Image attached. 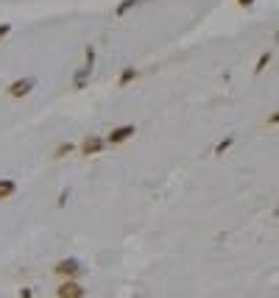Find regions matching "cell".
<instances>
[{
	"instance_id": "10",
	"label": "cell",
	"mask_w": 279,
	"mask_h": 298,
	"mask_svg": "<svg viewBox=\"0 0 279 298\" xmlns=\"http://www.w3.org/2000/svg\"><path fill=\"white\" fill-rule=\"evenodd\" d=\"M232 145H235V137L229 134L226 140H221V142H218V145H215V156H223V153H226V151H229V148H232Z\"/></svg>"
},
{
	"instance_id": "16",
	"label": "cell",
	"mask_w": 279,
	"mask_h": 298,
	"mask_svg": "<svg viewBox=\"0 0 279 298\" xmlns=\"http://www.w3.org/2000/svg\"><path fill=\"white\" fill-rule=\"evenodd\" d=\"M235 3L237 6H246V9H248V6H254V0H235Z\"/></svg>"
},
{
	"instance_id": "7",
	"label": "cell",
	"mask_w": 279,
	"mask_h": 298,
	"mask_svg": "<svg viewBox=\"0 0 279 298\" xmlns=\"http://www.w3.org/2000/svg\"><path fill=\"white\" fill-rule=\"evenodd\" d=\"M137 75H140V70L137 67H126V70H123V73H120V78H117V87H129V84H132V81H137Z\"/></svg>"
},
{
	"instance_id": "1",
	"label": "cell",
	"mask_w": 279,
	"mask_h": 298,
	"mask_svg": "<svg viewBox=\"0 0 279 298\" xmlns=\"http://www.w3.org/2000/svg\"><path fill=\"white\" fill-rule=\"evenodd\" d=\"M53 273H56L59 279H79L81 273H84V267H81V262L79 259H59L56 265H53Z\"/></svg>"
},
{
	"instance_id": "14",
	"label": "cell",
	"mask_w": 279,
	"mask_h": 298,
	"mask_svg": "<svg viewBox=\"0 0 279 298\" xmlns=\"http://www.w3.org/2000/svg\"><path fill=\"white\" fill-rule=\"evenodd\" d=\"M268 126H279V112H274V115L268 117Z\"/></svg>"
},
{
	"instance_id": "4",
	"label": "cell",
	"mask_w": 279,
	"mask_h": 298,
	"mask_svg": "<svg viewBox=\"0 0 279 298\" xmlns=\"http://www.w3.org/2000/svg\"><path fill=\"white\" fill-rule=\"evenodd\" d=\"M104 148H106V140H104V137L90 134V137H84V140H81L79 151H81V156H98Z\"/></svg>"
},
{
	"instance_id": "5",
	"label": "cell",
	"mask_w": 279,
	"mask_h": 298,
	"mask_svg": "<svg viewBox=\"0 0 279 298\" xmlns=\"http://www.w3.org/2000/svg\"><path fill=\"white\" fill-rule=\"evenodd\" d=\"M34 87H37V78H20V81H11L6 87V92H9V98H26Z\"/></svg>"
},
{
	"instance_id": "12",
	"label": "cell",
	"mask_w": 279,
	"mask_h": 298,
	"mask_svg": "<svg viewBox=\"0 0 279 298\" xmlns=\"http://www.w3.org/2000/svg\"><path fill=\"white\" fill-rule=\"evenodd\" d=\"M137 3H142V0H123V3L115 9V17H123L129 9H134V6H137Z\"/></svg>"
},
{
	"instance_id": "8",
	"label": "cell",
	"mask_w": 279,
	"mask_h": 298,
	"mask_svg": "<svg viewBox=\"0 0 279 298\" xmlns=\"http://www.w3.org/2000/svg\"><path fill=\"white\" fill-rule=\"evenodd\" d=\"M90 75H92V67H87V64H84V67H81L79 73L73 75V87H75V89H81V87L87 84V78H90Z\"/></svg>"
},
{
	"instance_id": "2",
	"label": "cell",
	"mask_w": 279,
	"mask_h": 298,
	"mask_svg": "<svg viewBox=\"0 0 279 298\" xmlns=\"http://www.w3.org/2000/svg\"><path fill=\"white\" fill-rule=\"evenodd\" d=\"M56 298H87L84 284H79V279H62L56 287Z\"/></svg>"
},
{
	"instance_id": "6",
	"label": "cell",
	"mask_w": 279,
	"mask_h": 298,
	"mask_svg": "<svg viewBox=\"0 0 279 298\" xmlns=\"http://www.w3.org/2000/svg\"><path fill=\"white\" fill-rule=\"evenodd\" d=\"M17 193V181L14 178H0V201H9Z\"/></svg>"
},
{
	"instance_id": "13",
	"label": "cell",
	"mask_w": 279,
	"mask_h": 298,
	"mask_svg": "<svg viewBox=\"0 0 279 298\" xmlns=\"http://www.w3.org/2000/svg\"><path fill=\"white\" fill-rule=\"evenodd\" d=\"M9 34H11V22H3V25H0V39L9 37Z\"/></svg>"
},
{
	"instance_id": "11",
	"label": "cell",
	"mask_w": 279,
	"mask_h": 298,
	"mask_svg": "<svg viewBox=\"0 0 279 298\" xmlns=\"http://www.w3.org/2000/svg\"><path fill=\"white\" fill-rule=\"evenodd\" d=\"M268 64H271V50H265V53H260V59H257V67H254V73L260 75L265 67H268Z\"/></svg>"
},
{
	"instance_id": "3",
	"label": "cell",
	"mask_w": 279,
	"mask_h": 298,
	"mask_svg": "<svg viewBox=\"0 0 279 298\" xmlns=\"http://www.w3.org/2000/svg\"><path fill=\"white\" fill-rule=\"evenodd\" d=\"M134 134H137V128H134L132 123H126V126H117V128H112L109 134L104 137V140H106V145H123V142H129Z\"/></svg>"
},
{
	"instance_id": "15",
	"label": "cell",
	"mask_w": 279,
	"mask_h": 298,
	"mask_svg": "<svg viewBox=\"0 0 279 298\" xmlns=\"http://www.w3.org/2000/svg\"><path fill=\"white\" fill-rule=\"evenodd\" d=\"M20 298H34V293H31V287H22V290H20Z\"/></svg>"
},
{
	"instance_id": "9",
	"label": "cell",
	"mask_w": 279,
	"mask_h": 298,
	"mask_svg": "<svg viewBox=\"0 0 279 298\" xmlns=\"http://www.w3.org/2000/svg\"><path fill=\"white\" fill-rule=\"evenodd\" d=\"M73 151H75L73 142H59V145L53 148V159H64V156H70Z\"/></svg>"
}]
</instances>
